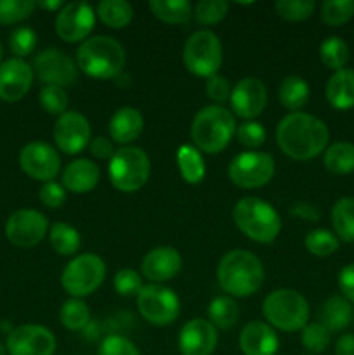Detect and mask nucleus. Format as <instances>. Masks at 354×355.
<instances>
[{
  "instance_id": "obj_1",
  "label": "nucleus",
  "mask_w": 354,
  "mask_h": 355,
  "mask_svg": "<svg viewBox=\"0 0 354 355\" xmlns=\"http://www.w3.org/2000/svg\"><path fill=\"white\" fill-rule=\"evenodd\" d=\"M276 141L281 151L292 159L305 162L325 153L330 132L325 121L309 113H290L276 128Z\"/></svg>"
},
{
  "instance_id": "obj_2",
  "label": "nucleus",
  "mask_w": 354,
  "mask_h": 355,
  "mask_svg": "<svg viewBox=\"0 0 354 355\" xmlns=\"http://www.w3.org/2000/svg\"><path fill=\"white\" fill-rule=\"evenodd\" d=\"M217 283L231 297H250L264 283L262 262L246 250L228 252L217 266Z\"/></svg>"
},
{
  "instance_id": "obj_3",
  "label": "nucleus",
  "mask_w": 354,
  "mask_h": 355,
  "mask_svg": "<svg viewBox=\"0 0 354 355\" xmlns=\"http://www.w3.org/2000/svg\"><path fill=\"white\" fill-rule=\"evenodd\" d=\"M236 134L235 114L226 107L212 104L194 114L191 123V139L194 148L205 155H217L231 142Z\"/></svg>"
},
{
  "instance_id": "obj_4",
  "label": "nucleus",
  "mask_w": 354,
  "mask_h": 355,
  "mask_svg": "<svg viewBox=\"0 0 354 355\" xmlns=\"http://www.w3.org/2000/svg\"><path fill=\"white\" fill-rule=\"evenodd\" d=\"M76 66L92 78H113L125 66V49L113 37H90L76 51Z\"/></svg>"
},
{
  "instance_id": "obj_5",
  "label": "nucleus",
  "mask_w": 354,
  "mask_h": 355,
  "mask_svg": "<svg viewBox=\"0 0 354 355\" xmlns=\"http://www.w3.org/2000/svg\"><path fill=\"white\" fill-rule=\"evenodd\" d=\"M236 227L255 243H271L281 231L280 214L259 198H242L233 208Z\"/></svg>"
},
{
  "instance_id": "obj_6",
  "label": "nucleus",
  "mask_w": 354,
  "mask_h": 355,
  "mask_svg": "<svg viewBox=\"0 0 354 355\" xmlns=\"http://www.w3.org/2000/svg\"><path fill=\"white\" fill-rule=\"evenodd\" d=\"M262 314L271 328L287 333L301 331L307 324L309 304L298 291L280 288L264 298Z\"/></svg>"
},
{
  "instance_id": "obj_7",
  "label": "nucleus",
  "mask_w": 354,
  "mask_h": 355,
  "mask_svg": "<svg viewBox=\"0 0 354 355\" xmlns=\"http://www.w3.org/2000/svg\"><path fill=\"white\" fill-rule=\"evenodd\" d=\"M110 180L121 193H134L141 189L149 179L151 163L148 155L135 146H124L111 156L108 166Z\"/></svg>"
},
{
  "instance_id": "obj_8",
  "label": "nucleus",
  "mask_w": 354,
  "mask_h": 355,
  "mask_svg": "<svg viewBox=\"0 0 354 355\" xmlns=\"http://www.w3.org/2000/svg\"><path fill=\"white\" fill-rule=\"evenodd\" d=\"M183 59L187 71L201 78H210L217 75L222 64L221 40L210 30L194 31L184 45Z\"/></svg>"
},
{
  "instance_id": "obj_9",
  "label": "nucleus",
  "mask_w": 354,
  "mask_h": 355,
  "mask_svg": "<svg viewBox=\"0 0 354 355\" xmlns=\"http://www.w3.org/2000/svg\"><path fill=\"white\" fill-rule=\"evenodd\" d=\"M106 277V263L94 253H83L75 257L62 269L61 286L73 298H83L92 295L103 284Z\"/></svg>"
},
{
  "instance_id": "obj_10",
  "label": "nucleus",
  "mask_w": 354,
  "mask_h": 355,
  "mask_svg": "<svg viewBox=\"0 0 354 355\" xmlns=\"http://www.w3.org/2000/svg\"><path fill=\"white\" fill-rule=\"evenodd\" d=\"M274 159L271 155L260 151H245L231 159L228 166V175L235 186L242 189H257L273 179Z\"/></svg>"
},
{
  "instance_id": "obj_11",
  "label": "nucleus",
  "mask_w": 354,
  "mask_h": 355,
  "mask_svg": "<svg viewBox=\"0 0 354 355\" xmlns=\"http://www.w3.org/2000/svg\"><path fill=\"white\" fill-rule=\"evenodd\" d=\"M137 309L142 318L155 326L172 324L180 312L179 297L163 284L142 286L137 295Z\"/></svg>"
},
{
  "instance_id": "obj_12",
  "label": "nucleus",
  "mask_w": 354,
  "mask_h": 355,
  "mask_svg": "<svg viewBox=\"0 0 354 355\" xmlns=\"http://www.w3.org/2000/svg\"><path fill=\"white\" fill-rule=\"evenodd\" d=\"M49 232V220L42 211L33 208H21L14 211L6 222V236L17 248L37 246Z\"/></svg>"
},
{
  "instance_id": "obj_13",
  "label": "nucleus",
  "mask_w": 354,
  "mask_h": 355,
  "mask_svg": "<svg viewBox=\"0 0 354 355\" xmlns=\"http://www.w3.org/2000/svg\"><path fill=\"white\" fill-rule=\"evenodd\" d=\"M96 26V14L90 3L69 2L65 3L56 17V33L68 44L85 42Z\"/></svg>"
},
{
  "instance_id": "obj_14",
  "label": "nucleus",
  "mask_w": 354,
  "mask_h": 355,
  "mask_svg": "<svg viewBox=\"0 0 354 355\" xmlns=\"http://www.w3.org/2000/svg\"><path fill=\"white\" fill-rule=\"evenodd\" d=\"M7 355H52L56 352V336L45 326L23 324L7 335Z\"/></svg>"
},
{
  "instance_id": "obj_15",
  "label": "nucleus",
  "mask_w": 354,
  "mask_h": 355,
  "mask_svg": "<svg viewBox=\"0 0 354 355\" xmlns=\"http://www.w3.org/2000/svg\"><path fill=\"white\" fill-rule=\"evenodd\" d=\"M33 73H37L45 85H58L65 89L76 82L78 66L59 49H47L35 58Z\"/></svg>"
},
{
  "instance_id": "obj_16",
  "label": "nucleus",
  "mask_w": 354,
  "mask_h": 355,
  "mask_svg": "<svg viewBox=\"0 0 354 355\" xmlns=\"http://www.w3.org/2000/svg\"><path fill=\"white\" fill-rule=\"evenodd\" d=\"M19 166L28 177L40 182H52L61 170V158L52 146L30 142L19 153Z\"/></svg>"
},
{
  "instance_id": "obj_17",
  "label": "nucleus",
  "mask_w": 354,
  "mask_h": 355,
  "mask_svg": "<svg viewBox=\"0 0 354 355\" xmlns=\"http://www.w3.org/2000/svg\"><path fill=\"white\" fill-rule=\"evenodd\" d=\"M52 137L61 153L78 155L90 144L89 120L76 111H66L56 120Z\"/></svg>"
},
{
  "instance_id": "obj_18",
  "label": "nucleus",
  "mask_w": 354,
  "mask_h": 355,
  "mask_svg": "<svg viewBox=\"0 0 354 355\" xmlns=\"http://www.w3.org/2000/svg\"><path fill=\"white\" fill-rule=\"evenodd\" d=\"M231 110L236 116L245 121H253L259 116L267 104L266 85L259 78H242L231 90Z\"/></svg>"
},
{
  "instance_id": "obj_19",
  "label": "nucleus",
  "mask_w": 354,
  "mask_h": 355,
  "mask_svg": "<svg viewBox=\"0 0 354 355\" xmlns=\"http://www.w3.org/2000/svg\"><path fill=\"white\" fill-rule=\"evenodd\" d=\"M33 68L24 59L10 58L0 62V99L17 103L23 99L33 83Z\"/></svg>"
},
{
  "instance_id": "obj_20",
  "label": "nucleus",
  "mask_w": 354,
  "mask_h": 355,
  "mask_svg": "<svg viewBox=\"0 0 354 355\" xmlns=\"http://www.w3.org/2000/svg\"><path fill=\"white\" fill-rule=\"evenodd\" d=\"M217 328L207 319H191L180 328L179 350L183 355H210L217 347Z\"/></svg>"
},
{
  "instance_id": "obj_21",
  "label": "nucleus",
  "mask_w": 354,
  "mask_h": 355,
  "mask_svg": "<svg viewBox=\"0 0 354 355\" xmlns=\"http://www.w3.org/2000/svg\"><path fill=\"white\" fill-rule=\"evenodd\" d=\"M180 266H183V259H180L179 252L176 248H172V246H158V248L146 253V257L142 259L141 269L142 276L146 279L151 281L153 284H160L174 279L179 274Z\"/></svg>"
},
{
  "instance_id": "obj_22",
  "label": "nucleus",
  "mask_w": 354,
  "mask_h": 355,
  "mask_svg": "<svg viewBox=\"0 0 354 355\" xmlns=\"http://www.w3.org/2000/svg\"><path fill=\"white\" fill-rule=\"evenodd\" d=\"M278 347V335L262 321L248 322L239 333V349L243 355H276Z\"/></svg>"
},
{
  "instance_id": "obj_23",
  "label": "nucleus",
  "mask_w": 354,
  "mask_h": 355,
  "mask_svg": "<svg viewBox=\"0 0 354 355\" xmlns=\"http://www.w3.org/2000/svg\"><path fill=\"white\" fill-rule=\"evenodd\" d=\"M101 179L99 166L90 159H75L62 172V187L69 193L83 194L92 191Z\"/></svg>"
},
{
  "instance_id": "obj_24",
  "label": "nucleus",
  "mask_w": 354,
  "mask_h": 355,
  "mask_svg": "<svg viewBox=\"0 0 354 355\" xmlns=\"http://www.w3.org/2000/svg\"><path fill=\"white\" fill-rule=\"evenodd\" d=\"M142 128H144V118L139 113V110L125 106L115 111V114L110 120L108 130H110V137L115 142H118L121 146H127L141 135Z\"/></svg>"
},
{
  "instance_id": "obj_25",
  "label": "nucleus",
  "mask_w": 354,
  "mask_h": 355,
  "mask_svg": "<svg viewBox=\"0 0 354 355\" xmlns=\"http://www.w3.org/2000/svg\"><path fill=\"white\" fill-rule=\"evenodd\" d=\"M326 101L332 107L346 111L354 107V69L344 68L333 71L325 87Z\"/></svg>"
},
{
  "instance_id": "obj_26",
  "label": "nucleus",
  "mask_w": 354,
  "mask_h": 355,
  "mask_svg": "<svg viewBox=\"0 0 354 355\" xmlns=\"http://www.w3.org/2000/svg\"><path fill=\"white\" fill-rule=\"evenodd\" d=\"M353 319V309L344 297H330L319 309V324L330 333L342 331Z\"/></svg>"
},
{
  "instance_id": "obj_27",
  "label": "nucleus",
  "mask_w": 354,
  "mask_h": 355,
  "mask_svg": "<svg viewBox=\"0 0 354 355\" xmlns=\"http://www.w3.org/2000/svg\"><path fill=\"white\" fill-rule=\"evenodd\" d=\"M148 6L153 16L167 24H184L193 16V7L187 0H151Z\"/></svg>"
},
{
  "instance_id": "obj_28",
  "label": "nucleus",
  "mask_w": 354,
  "mask_h": 355,
  "mask_svg": "<svg viewBox=\"0 0 354 355\" xmlns=\"http://www.w3.org/2000/svg\"><path fill=\"white\" fill-rule=\"evenodd\" d=\"M280 103L292 113H298L309 101V85L301 76H288L278 89Z\"/></svg>"
},
{
  "instance_id": "obj_29",
  "label": "nucleus",
  "mask_w": 354,
  "mask_h": 355,
  "mask_svg": "<svg viewBox=\"0 0 354 355\" xmlns=\"http://www.w3.org/2000/svg\"><path fill=\"white\" fill-rule=\"evenodd\" d=\"M177 166L180 177L187 184H200L205 177V162L201 153L194 146L183 144L177 149Z\"/></svg>"
},
{
  "instance_id": "obj_30",
  "label": "nucleus",
  "mask_w": 354,
  "mask_h": 355,
  "mask_svg": "<svg viewBox=\"0 0 354 355\" xmlns=\"http://www.w3.org/2000/svg\"><path fill=\"white\" fill-rule=\"evenodd\" d=\"M96 12L101 21L113 30H121V28L128 26L134 17V9L125 0H103L97 3Z\"/></svg>"
},
{
  "instance_id": "obj_31",
  "label": "nucleus",
  "mask_w": 354,
  "mask_h": 355,
  "mask_svg": "<svg viewBox=\"0 0 354 355\" xmlns=\"http://www.w3.org/2000/svg\"><path fill=\"white\" fill-rule=\"evenodd\" d=\"M326 170L337 175H347L354 172V144L351 142H335L325 149L323 156Z\"/></svg>"
},
{
  "instance_id": "obj_32",
  "label": "nucleus",
  "mask_w": 354,
  "mask_h": 355,
  "mask_svg": "<svg viewBox=\"0 0 354 355\" xmlns=\"http://www.w3.org/2000/svg\"><path fill=\"white\" fill-rule=\"evenodd\" d=\"M332 225L342 241H354V198H340L332 208Z\"/></svg>"
},
{
  "instance_id": "obj_33",
  "label": "nucleus",
  "mask_w": 354,
  "mask_h": 355,
  "mask_svg": "<svg viewBox=\"0 0 354 355\" xmlns=\"http://www.w3.org/2000/svg\"><path fill=\"white\" fill-rule=\"evenodd\" d=\"M49 241L56 253L62 257L75 255L80 248V234L75 227L65 222H56L49 229Z\"/></svg>"
},
{
  "instance_id": "obj_34",
  "label": "nucleus",
  "mask_w": 354,
  "mask_h": 355,
  "mask_svg": "<svg viewBox=\"0 0 354 355\" xmlns=\"http://www.w3.org/2000/svg\"><path fill=\"white\" fill-rule=\"evenodd\" d=\"M239 309L231 297H217L208 305V321L219 329H229L238 322Z\"/></svg>"
},
{
  "instance_id": "obj_35",
  "label": "nucleus",
  "mask_w": 354,
  "mask_h": 355,
  "mask_svg": "<svg viewBox=\"0 0 354 355\" xmlns=\"http://www.w3.org/2000/svg\"><path fill=\"white\" fill-rule=\"evenodd\" d=\"M319 59L328 69L339 71L349 61V47L340 37H328L319 45Z\"/></svg>"
},
{
  "instance_id": "obj_36",
  "label": "nucleus",
  "mask_w": 354,
  "mask_h": 355,
  "mask_svg": "<svg viewBox=\"0 0 354 355\" xmlns=\"http://www.w3.org/2000/svg\"><path fill=\"white\" fill-rule=\"evenodd\" d=\"M59 319H61V324L69 331H82L90 322V309L80 298H71L62 304Z\"/></svg>"
},
{
  "instance_id": "obj_37",
  "label": "nucleus",
  "mask_w": 354,
  "mask_h": 355,
  "mask_svg": "<svg viewBox=\"0 0 354 355\" xmlns=\"http://www.w3.org/2000/svg\"><path fill=\"white\" fill-rule=\"evenodd\" d=\"M304 245L311 255L330 257L339 250V238L326 229H314L305 236Z\"/></svg>"
},
{
  "instance_id": "obj_38",
  "label": "nucleus",
  "mask_w": 354,
  "mask_h": 355,
  "mask_svg": "<svg viewBox=\"0 0 354 355\" xmlns=\"http://www.w3.org/2000/svg\"><path fill=\"white\" fill-rule=\"evenodd\" d=\"M354 16V0H326L321 6V19L328 26H342Z\"/></svg>"
},
{
  "instance_id": "obj_39",
  "label": "nucleus",
  "mask_w": 354,
  "mask_h": 355,
  "mask_svg": "<svg viewBox=\"0 0 354 355\" xmlns=\"http://www.w3.org/2000/svg\"><path fill=\"white\" fill-rule=\"evenodd\" d=\"M301 342L311 354H323L330 345L332 333L319 322H311L301 329Z\"/></svg>"
},
{
  "instance_id": "obj_40",
  "label": "nucleus",
  "mask_w": 354,
  "mask_h": 355,
  "mask_svg": "<svg viewBox=\"0 0 354 355\" xmlns=\"http://www.w3.org/2000/svg\"><path fill=\"white\" fill-rule=\"evenodd\" d=\"M228 10L229 3L224 0H201L193 9V16L203 26H214L224 19Z\"/></svg>"
},
{
  "instance_id": "obj_41",
  "label": "nucleus",
  "mask_w": 354,
  "mask_h": 355,
  "mask_svg": "<svg viewBox=\"0 0 354 355\" xmlns=\"http://www.w3.org/2000/svg\"><path fill=\"white\" fill-rule=\"evenodd\" d=\"M274 9L281 19L298 23V21H305L307 17H311L316 9V3L312 0H280L274 3Z\"/></svg>"
},
{
  "instance_id": "obj_42",
  "label": "nucleus",
  "mask_w": 354,
  "mask_h": 355,
  "mask_svg": "<svg viewBox=\"0 0 354 355\" xmlns=\"http://www.w3.org/2000/svg\"><path fill=\"white\" fill-rule=\"evenodd\" d=\"M37 2L31 0H0V24H16L31 16Z\"/></svg>"
},
{
  "instance_id": "obj_43",
  "label": "nucleus",
  "mask_w": 354,
  "mask_h": 355,
  "mask_svg": "<svg viewBox=\"0 0 354 355\" xmlns=\"http://www.w3.org/2000/svg\"><path fill=\"white\" fill-rule=\"evenodd\" d=\"M37 47V33L30 26H21L10 33L9 49L17 59H23L24 55H30Z\"/></svg>"
},
{
  "instance_id": "obj_44",
  "label": "nucleus",
  "mask_w": 354,
  "mask_h": 355,
  "mask_svg": "<svg viewBox=\"0 0 354 355\" xmlns=\"http://www.w3.org/2000/svg\"><path fill=\"white\" fill-rule=\"evenodd\" d=\"M40 104L49 114H59L66 113V106H68V94L62 87L58 85H44L40 90Z\"/></svg>"
},
{
  "instance_id": "obj_45",
  "label": "nucleus",
  "mask_w": 354,
  "mask_h": 355,
  "mask_svg": "<svg viewBox=\"0 0 354 355\" xmlns=\"http://www.w3.org/2000/svg\"><path fill=\"white\" fill-rule=\"evenodd\" d=\"M236 139L242 146H245L250 151H255L257 148L266 142V128L257 121H245L236 128Z\"/></svg>"
},
{
  "instance_id": "obj_46",
  "label": "nucleus",
  "mask_w": 354,
  "mask_h": 355,
  "mask_svg": "<svg viewBox=\"0 0 354 355\" xmlns=\"http://www.w3.org/2000/svg\"><path fill=\"white\" fill-rule=\"evenodd\" d=\"M113 286L121 297H137L139 291L142 290V279L135 270L121 269L115 276Z\"/></svg>"
},
{
  "instance_id": "obj_47",
  "label": "nucleus",
  "mask_w": 354,
  "mask_h": 355,
  "mask_svg": "<svg viewBox=\"0 0 354 355\" xmlns=\"http://www.w3.org/2000/svg\"><path fill=\"white\" fill-rule=\"evenodd\" d=\"M99 355H141L137 347L130 342V340L124 338V336L111 335L103 340L99 347Z\"/></svg>"
},
{
  "instance_id": "obj_48",
  "label": "nucleus",
  "mask_w": 354,
  "mask_h": 355,
  "mask_svg": "<svg viewBox=\"0 0 354 355\" xmlns=\"http://www.w3.org/2000/svg\"><path fill=\"white\" fill-rule=\"evenodd\" d=\"M205 92H207L208 99H212L217 106H221L222 103H226L231 97V87H229V82L224 76L214 75L207 80Z\"/></svg>"
},
{
  "instance_id": "obj_49",
  "label": "nucleus",
  "mask_w": 354,
  "mask_h": 355,
  "mask_svg": "<svg viewBox=\"0 0 354 355\" xmlns=\"http://www.w3.org/2000/svg\"><path fill=\"white\" fill-rule=\"evenodd\" d=\"M38 196H40V201L45 207L59 208L62 207L66 201V189L62 187V184H58L52 180V182H45L44 186L40 187Z\"/></svg>"
},
{
  "instance_id": "obj_50",
  "label": "nucleus",
  "mask_w": 354,
  "mask_h": 355,
  "mask_svg": "<svg viewBox=\"0 0 354 355\" xmlns=\"http://www.w3.org/2000/svg\"><path fill=\"white\" fill-rule=\"evenodd\" d=\"M339 290L347 302H354V263L344 267L339 274Z\"/></svg>"
},
{
  "instance_id": "obj_51",
  "label": "nucleus",
  "mask_w": 354,
  "mask_h": 355,
  "mask_svg": "<svg viewBox=\"0 0 354 355\" xmlns=\"http://www.w3.org/2000/svg\"><path fill=\"white\" fill-rule=\"evenodd\" d=\"M90 148V155L94 156V158H99V159H111V156L115 155V149H113V144H111V141L108 137H103V135H99V137L92 139L89 144Z\"/></svg>"
},
{
  "instance_id": "obj_52",
  "label": "nucleus",
  "mask_w": 354,
  "mask_h": 355,
  "mask_svg": "<svg viewBox=\"0 0 354 355\" xmlns=\"http://www.w3.org/2000/svg\"><path fill=\"white\" fill-rule=\"evenodd\" d=\"M292 214L295 217H301L304 220H318L319 218V210L314 207V205H309V203H297L290 208Z\"/></svg>"
},
{
  "instance_id": "obj_53",
  "label": "nucleus",
  "mask_w": 354,
  "mask_h": 355,
  "mask_svg": "<svg viewBox=\"0 0 354 355\" xmlns=\"http://www.w3.org/2000/svg\"><path fill=\"white\" fill-rule=\"evenodd\" d=\"M335 355H354V335L347 333L337 340Z\"/></svg>"
},
{
  "instance_id": "obj_54",
  "label": "nucleus",
  "mask_w": 354,
  "mask_h": 355,
  "mask_svg": "<svg viewBox=\"0 0 354 355\" xmlns=\"http://www.w3.org/2000/svg\"><path fill=\"white\" fill-rule=\"evenodd\" d=\"M37 7H42L45 10H61L65 7V2H59V0H45V2H37Z\"/></svg>"
},
{
  "instance_id": "obj_55",
  "label": "nucleus",
  "mask_w": 354,
  "mask_h": 355,
  "mask_svg": "<svg viewBox=\"0 0 354 355\" xmlns=\"http://www.w3.org/2000/svg\"><path fill=\"white\" fill-rule=\"evenodd\" d=\"M0 355H7V349L2 345V343H0Z\"/></svg>"
},
{
  "instance_id": "obj_56",
  "label": "nucleus",
  "mask_w": 354,
  "mask_h": 355,
  "mask_svg": "<svg viewBox=\"0 0 354 355\" xmlns=\"http://www.w3.org/2000/svg\"><path fill=\"white\" fill-rule=\"evenodd\" d=\"M0 61H2V44H0Z\"/></svg>"
},
{
  "instance_id": "obj_57",
  "label": "nucleus",
  "mask_w": 354,
  "mask_h": 355,
  "mask_svg": "<svg viewBox=\"0 0 354 355\" xmlns=\"http://www.w3.org/2000/svg\"><path fill=\"white\" fill-rule=\"evenodd\" d=\"M353 318H354V314H353Z\"/></svg>"
}]
</instances>
